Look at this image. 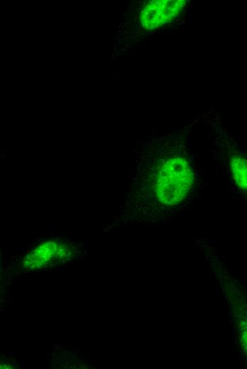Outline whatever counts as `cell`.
Returning <instances> with one entry per match:
<instances>
[{
	"label": "cell",
	"mask_w": 247,
	"mask_h": 369,
	"mask_svg": "<svg viewBox=\"0 0 247 369\" xmlns=\"http://www.w3.org/2000/svg\"><path fill=\"white\" fill-rule=\"evenodd\" d=\"M194 183L192 160L185 151L174 150L162 160L154 179L153 191L158 201L168 206L185 200Z\"/></svg>",
	"instance_id": "obj_1"
},
{
	"label": "cell",
	"mask_w": 247,
	"mask_h": 369,
	"mask_svg": "<svg viewBox=\"0 0 247 369\" xmlns=\"http://www.w3.org/2000/svg\"><path fill=\"white\" fill-rule=\"evenodd\" d=\"M187 1H152L141 11L140 21L146 30H153L172 21L183 11Z\"/></svg>",
	"instance_id": "obj_2"
},
{
	"label": "cell",
	"mask_w": 247,
	"mask_h": 369,
	"mask_svg": "<svg viewBox=\"0 0 247 369\" xmlns=\"http://www.w3.org/2000/svg\"><path fill=\"white\" fill-rule=\"evenodd\" d=\"M228 167L234 185L241 193L247 196V157L238 152L230 153Z\"/></svg>",
	"instance_id": "obj_3"
}]
</instances>
